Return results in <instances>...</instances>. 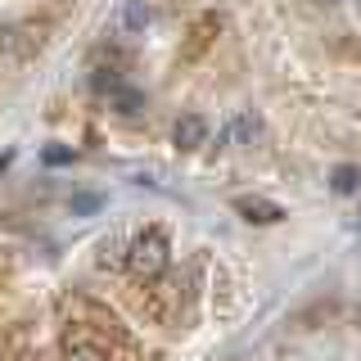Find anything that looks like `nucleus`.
Segmentation results:
<instances>
[{
  "label": "nucleus",
  "mask_w": 361,
  "mask_h": 361,
  "mask_svg": "<svg viewBox=\"0 0 361 361\" xmlns=\"http://www.w3.org/2000/svg\"><path fill=\"white\" fill-rule=\"evenodd\" d=\"M68 158H73L68 149H45V163H54V167H59V163H68Z\"/></svg>",
  "instance_id": "9b49d317"
},
{
  "label": "nucleus",
  "mask_w": 361,
  "mask_h": 361,
  "mask_svg": "<svg viewBox=\"0 0 361 361\" xmlns=\"http://www.w3.org/2000/svg\"><path fill=\"white\" fill-rule=\"evenodd\" d=\"M90 208H99V199H95V195H82V199H73V212H90Z\"/></svg>",
  "instance_id": "9d476101"
},
{
  "label": "nucleus",
  "mask_w": 361,
  "mask_h": 361,
  "mask_svg": "<svg viewBox=\"0 0 361 361\" xmlns=\"http://www.w3.org/2000/svg\"><path fill=\"white\" fill-rule=\"evenodd\" d=\"M353 325H357V334H361V298H357V307H353Z\"/></svg>",
  "instance_id": "f8f14e48"
},
{
  "label": "nucleus",
  "mask_w": 361,
  "mask_h": 361,
  "mask_svg": "<svg viewBox=\"0 0 361 361\" xmlns=\"http://www.w3.org/2000/svg\"><path fill=\"white\" fill-rule=\"evenodd\" d=\"M118 23H122V32H127V37H140V32L149 27V5H145V0H127V5H122V14H118Z\"/></svg>",
  "instance_id": "0eeeda50"
},
{
  "label": "nucleus",
  "mask_w": 361,
  "mask_h": 361,
  "mask_svg": "<svg viewBox=\"0 0 361 361\" xmlns=\"http://www.w3.org/2000/svg\"><path fill=\"white\" fill-rule=\"evenodd\" d=\"M235 208H240L244 212V217L248 221H280V217H285V208H280V203H271V199H257V195H248V199H235Z\"/></svg>",
  "instance_id": "423d86ee"
},
{
  "label": "nucleus",
  "mask_w": 361,
  "mask_h": 361,
  "mask_svg": "<svg viewBox=\"0 0 361 361\" xmlns=\"http://www.w3.org/2000/svg\"><path fill=\"white\" fill-rule=\"evenodd\" d=\"M172 140L180 145V149H199V145L208 140V122H203L199 113H185V118L172 127Z\"/></svg>",
  "instance_id": "20e7f679"
},
{
  "label": "nucleus",
  "mask_w": 361,
  "mask_h": 361,
  "mask_svg": "<svg viewBox=\"0 0 361 361\" xmlns=\"http://www.w3.org/2000/svg\"><path fill=\"white\" fill-rule=\"evenodd\" d=\"M226 140L231 145H257L262 140V122H257L253 113H235L231 127H226Z\"/></svg>",
  "instance_id": "39448f33"
},
{
  "label": "nucleus",
  "mask_w": 361,
  "mask_h": 361,
  "mask_svg": "<svg viewBox=\"0 0 361 361\" xmlns=\"http://www.w3.org/2000/svg\"><path fill=\"white\" fill-rule=\"evenodd\" d=\"M357 180H361V172H357V167H334V180H330V185L338 190V195H353V190H357Z\"/></svg>",
  "instance_id": "1a4fd4ad"
},
{
  "label": "nucleus",
  "mask_w": 361,
  "mask_h": 361,
  "mask_svg": "<svg viewBox=\"0 0 361 361\" xmlns=\"http://www.w3.org/2000/svg\"><path fill=\"white\" fill-rule=\"evenodd\" d=\"M176 298H180V285H172V280L158 276L154 289H145V312H149L154 321H172V316H176Z\"/></svg>",
  "instance_id": "f03ea898"
},
{
  "label": "nucleus",
  "mask_w": 361,
  "mask_h": 361,
  "mask_svg": "<svg viewBox=\"0 0 361 361\" xmlns=\"http://www.w3.org/2000/svg\"><path fill=\"white\" fill-rule=\"evenodd\" d=\"M54 361H109V357H104V348H99L95 338L68 334L63 343H59V353H54Z\"/></svg>",
  "instance_id": "7ed1b4c3"
},
{
  "label": "nucleus",
  "mask_w": 361,
  "mask_h": 361,
  "mask_svg": "<svg viewBox=\"0 0 361 361\" xmlns=\"http://www.w3.org/2000/svg\"><path fill=\"white\" fill-rule=\"evenodd\" d=\"M312 5H321V9H334V5H338V0H312Z\"/></svg>",
  "instance_id": "ddd939ff"
},
{
  "label": "nucleus",
  "mask_w": 361,
  "mask_h": 361,
  "mask_svg": "<svg viewBox=\"0 0 361 361\" xmlns=\"http://www.w3.org/2000/svg\"><path fill=\"white\" fill-rule=\"evenodd\" d=\"M167 262H172V248H167L163 231H140L127 244V271L145 285H154L158 276H167Z\"/></svg>",
  "instance_id": "f257e3e1"
},
{
  "label": "nucleus",
  "mask_w": 361,
  "mask_h": 361,
  "mask_svg": "<svg viewBox=\"0 0 361 361\" xmlns=\"http://www.w3.org/2000/svg\"><path fill=\"white\" fill-rule=\"evenodd\" d=\"M109 95L118 99V109H122V113H140V109H145V95H140V90H127V86H109Z\"/></svg>",
  "instance_id": "6e6552de"
}]
</instances>
